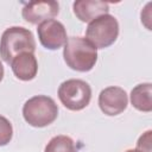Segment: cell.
Instances as JSON below:
<instances>
[{"mask_svg":"<svg viewBox=\"0 0 152 152\" xmlns=\"http://www.w3.org/2000/svg\"><path fill=\"white\" fill-rule=\"evenodd\" d=\"M63 58L70 69L87 72L97 62V49L87 38L70 37L64 44Z\"/></svg>","mask_w":152,"mask_h":152,"instance_id":"obj_1","label":"cell"},{"mask_svg":"<svg viewBox=\"0 0 152 152\" xmlns=\"http://www.w3.org/2000/svg\"><path fill=\"white\" fill-rule=\"evenodd\" d=\"M36 40L32 32L23 26H11L4 31L0 39V57L11 64L14 57L23 52L33 53Z\"/></svg>","mask_w":152,"mask_h":152,"instance_id":"obj_2","label":"cell"},{"mask_svg":"<svg viewBox=\"0 0 152 152\" xmlns=\"http://www.w3.org/2000/svg\"><path fill=\"white\" fill-rule=\"evenodd\" d=\"M58 115V106L55 100L46 95H36L28 99L23 106L25 121L37 128L51 125Z\"/></svg>","mask_w":152,"mask_h":152,"instance_id":"obj_3","label":"cell"},{"mask_svg":"<svg viewBox=\"0 0 152 152\" xmlns=\"http://www.w3.org/2000/svg\"><path fill=\"white\" fill-rule=\"evenodd\" d=\"M119 36V23L109 13L91 20L86 30L87 39L96 48L104 49L115 43Z\"/></svg>","mask_w":152,"mask_h":152,"instance_id":"obj_4","label":"cell"},{"mask_svg":"<svg viewBox=\"0 0 152 152\" xmlns=\"http://www.w3.org/2000/svg\"><path fill=\"white\" fill-rule=\"evenodd\" d=\"M61 103L69 110H82L91 99L90 86L80 78H70L61 83L57 91Z\"/></svg>","mask_w":152,"mask_h":152,"instance_id":"obj_5","label":"cell"},{"mask_svg":"<svg viewBox=\"0 0 152 152\" xmlns=\"http://www.w3.org/2000/svg\"><path fill=\"white\" fill-rule=\"evenodd\" d=\"M37 33L40 44L48 50H58L68 40L64 25L56 19L40 23L37 27Z\"/></svg>","mask_w":152,"mask_h":152,"instance_id":"obj_6","label":"cell"},{"mask_svg":"<svg viewBox=\"0 0 152 152\" xmlns=\"http://www.w3.org/2000/svg\"><path fill=\"white\" fill-rule=\"evenodd\" d=\"M128 104V96L125 89L110 86L101 90L99 95V107L102 113L109 116L121 114Z\"/></svg>","mask_w":152,"mask_h":152,"instance_id":"obj_7","label":"cell"},{"mask_svg":"<svg viewBox=\"0 0 152 152\" xmlns=\"http://www.w3.org/2000/svg\"><path fill=\"white\" fill-rule=\"evenodd\" d=\"M59 12L57 1H31L25 4L21 10V15L25 21L39 25L40 23L52 19Z\"/></svg>","mask_w":152,"mask_h":152,"instance_id":"obj_8","label":"cell"},{"mask_svg":"<svg viewBox=\"0 0 152 152\" xmlns=\"http://www.w3.org/2000/svg\"><path fill=\"white\" fill-rule=\"evenodd\" d=\"M75 15L83 23H90L95 18L107 14L109 11L108 2L100 0H77L72 4Z\"/></svg>","mask_w":152,"mask_h":152,"instance_id":"obj_9","label":"cell"},{"mask_svg":"<svg viewBox=\"0 0 152 152\" xmlns=\"http://www.w3.org/2000/svg\"><path fill=\"white\" fill-rule=\"evenodd\" d=\"M11 68L14 76L20 81H31L38 72V62L34 53L23 52L13 58Z\"/></svg>","mask_w":152,"mask_h":152,"instance_id":"obj_10","label":"cell"},{"mask_svg":"<svg viewBox=\"0 0 152 152\" xmlns=\"http://www.w3.org/2000/svg\"><path fill=\"white\" fill-rule=\"evenodd\" d=\"M131 103L135 109L150 113L152 110V84L146 82L135 86L131 91Z\"/></svg>","mask_w":152,"mask_h":152,"instance_id":"obj_11","label":"cell"},{"mask_svg":"<svg viewBox=\"0 0 152 152\" xmlns=\"http://www.w3.org/2000/svg\"><path fill=\"white\" fill-rule=\"evenodd\" d=\"M44 152H77V148L70 137L61 134L49 140Z\"/></svg>","mask_w":152,"mask_h":152,"instance_id":"obj_12","label":"cell"},{"mask_svg":"<svg viewBox=\"0 0 152 152\" xmlns=\"http://www.w3.org/2000/svg\"><path fill=\"white\" fill-rule=\"evenodd\" d=\"M13 137V127L7 118L0 114V146H6Z\"/></svg>","mask_w":152,"mask_h":152,"instance_id":"obj_13","label":"cell"},{"mask_svg":"<svg viewBox=\"0 0 152 152\" xmlns=\"http://www.w3.org/2000/svg\"><path fill=\"white\" fill-rule=\"evenodd\" d=\"M137 150L141 152H151L152 151V131L148 129L142 133L137 141Z\"/></svg>","mask_w":152,"mask_h":152,"instance_id":"obj_14","label":"cell"},{"mask_svg":"<svg viewBox=\"0 0 152 152\" xmlns=\"http://www.w3.org/2000/svg\"><path fill=\"white\" fill-rule=\"evenodd\" d=\"M151 6H152V2H147L144 10L141 11V23L147 30H152L151 28L152 27L151 26V10H150Z\"/></svg>","mask_w":152,"mask_h":152,"instance_id":"obj_15","label":"cell"},{"mask_svg":"<svg viewBox=\"0 0 152 152\" xmlns=\"http://www.w3.org/2000/svg\"><path fill=\"white\" fill-rule=\"evenodd\" d=\"M4 74H5V70H4L2 63L0 62V82H1V81H2V78H4Z\"/></svg>","mask_w":152,"mask_h":152,"instance_id":"obj_16","label":"cell"},{"mask_svg":"<svg viewBox=\"0 0 152 152\" xmlns=\"http://www.w3.org/2000/svg\"><path fill=\"white\" fill-rule=\"evenodd\" d=\"M125 152H141V151H139V150H137V148H131V150H127V151H125Z\"/></svg>","mask_w":152,"mask_h":152,"instance_id":"obj_17","label":"cell"}]
</instances>
